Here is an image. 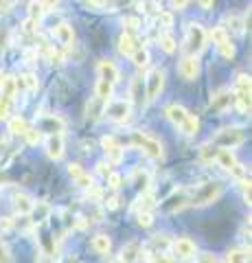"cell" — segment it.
Listing matches in <instances>:
<instances>
[{"mask_svg":"<svg viewBox=\"0 0 252 263\" xmlns=\"http://www.w3.org/2000/svg\"><path fill=\"white\" fill-rule=\"evenodd\" d=\"M165 114H167V119L173 123V125L182 132L184 136H193V134H198V127H200V121L193 117V114H189L186 112L182 105H178V103H173V105H169V108L165 110Z\"/></svg>","mask_w":252,"mask_h":263,"instance_id":"cell-1","label":"cell"},{"mask_svg":"<svg viewBox=\"0 0 252 263\" xmlns=\"http://www.w3.org/2000/svg\"><path fill=\"white\" fill-rule=\"evenodd\" d=\"M206 31L202 24L193 22L189 24V29H186V51H189L191 55H198L200 51H204L206 46Z\"/></svg>","mask_w":252,"mask_h":263,"instance_id":"cell-2","label":"cell"},{"mask_svg":"<svg viewBox=\"0 0 252 263\" xmlns=\"http://www.w3.org/2000/svg\"><path fill=\"white\" fill-rule=\"evenodd\" d=\"M132 143L136 145V147H141V149L149 156V158H160L162 156V145H160V141H156V138H151V136H147V134H143V132H134L132 134Z\"/></svg>","mask_w":252,"mask_h":263,"instance_id":"cell-3","label":"cell"},{"mask_svg":"<svg viewBox=\"0 0 252 263\" xmlns=\"http://www.w3.org/2000/svg\"><path fill=\"white\" fill-rule=\"evenodd\" d=\"M243 141H246V134L239 129V127H226V129H222L219 134L215 136V145L217 147H224V149H232V147H237V145H241Z\"/></svg>","mask_w":252,"mask_h":263,"instance_id":"cell-4","label":"cell"},{"mask_svg":"<svg viewBox=\"0 0 252 263\" xmlns=\"http://www.w3.org/2000/svg\"><path fill=\"white\" fill-rule=\"evenodd\" d=\"M162 88H165V72L160 68H153L147 75V79H145V99H147V101L158 99Z\"/></svg>","mask_w":252,"mask_h":263,"instance_id":"cell-5","label":"cell"},{"mask_svg":"<svg viewBox=\"0 0 252 263\" xmlns=\"http://www.w3.org/2000/svg\"><path fill=\"white\" fill-rule=\"evenodd\" d=\"M215 158L219 162V167H224L226 171H230L235 178H246V171H243V167L237 162V158H235V154L230 149H219V152H215Z\"/></svg>","mask_w":252,"mask_h":263,"instance_id":"cell-6","label":"cell"},{"mask_svg":"<svg viewBox=\"0 0 252 263\" xmlns=\"http://www.w3.org/2000/svg\"><path fill=\"white\" fill-rule=\"evenodd\" d=\"M219 193H222V184L219 182H208L191 197V204H200V206H204V204L215 202L219 197Z\"/></svg>","mask_w":252,"mask_h":263,"instance_id":"cell-7","label":"cell"},{"mask_svg":"<svg viewBox=\"0 0 252 263\" xmlns=\"http://www.w3.org/2000/svg\"><path fill=\"white\" fill-rule=\"evenodd\" d=\"M105 112L114 123H125L129 119V112H132V103L125 101V99H119V101H112L110 105H105Z\"/></svg>","mask_w":252,"mask_h":263,"instance_id":"cell-8","label":"cell"},{"mask_svg":"<svg viewBox=\"0 0 252 263\" xmlns=\"http://www.w3.org/2000/svg\"><path fill=\"white\" fill-rule=\"evenodd\" d=\"M178 72H180L182 79L193 81L195 77L200 75V60H198V55H186V57H182L180 64H178Z\"/></svg>","mask_w":252,"mask_h":263,"instance_id":"cell-9","label":"cell"},{"mask_svg":"<svg viewBox=\"0 0 252 263\" xmlns=\"http://www.w3.org/2000/svg\"><path fill=\"white\" fill-rule=\"evenodd\" d=\"M46 154H48V158L51 160H60L64 156V138H62V134H48Z\"/></svg>","mask_w":252,"mask_h":263,"instance_id":"cell-10","label":"cell"},{"mask_svg":"<svg viewBox=\"0 0 252 263\" xmlns=\"http://www.w3.org/2000/svg\"><path fill=\"white\" fill-rule=\"evenodd\" d=\"M173 252L178 259H191V257H195V243L189 237H180V239L173 241Z\"/></svg>","mask_w":252,"mask_h":263,"instance_id":"cell-11","label":"cell"},{"mask_svg":"<svg viewBox=\"0 0 252 263\" xmlns=\"http://www.w3.org/2000/svg\"><path fill=\"white\" fill-rule=\"evenodd\" d=\"M99 75H101V79H108L110 84H119L121 72H119L117 64L112 60H101L99 62Z\"/></svg>","mask_w":252,"mask_h":263,"instance_id":"cell-12","label":"cell"},{"mask_svg":"<svg viewBox=\"0 0 252 263\" xmlns=\"http://www.w3.org/2000/svg\"><path fill=\"white\" fill-rule=\"evenodd\" d=\"M15 95H18V79L11 75L0 79V97L7 99V101H13Z\"/></svg>","mask_w":252,"mask_h":263,"instance_id":"cell-13","label":"cell"},{"mask_svg":"<svg viewBox=\"0 0 252 263\" xmlns=\"http://www.w3.org/2000/svg\"><path fill=\"white\" fill-rule=\"evenodd\" d=\"M129 97H132L134 105H143L147 99H145V81L141 77H134L132 84H129Z\"/></svg>","mask_w":252,"mask_h":263,"instance_id":"cell-14","label":"cell"},{"mask_svg":"<svg viewBox=\"0 0 252 263\" xmlns=\"http://www.w3.org/2000/svg\"><path fill=\"white\" fill-rule=\"evenodd\" d=\"M230 103H232V97L228 90H219L217 95L210 97V110L215 112H224L226 108H230Z\"/></svg>","mask_w":252,"mask_h":263,"instance_id":"cell-15","label":"cell"},{"mask_svg":"<svg viewBox=\"0 0 252 263\" xmlns=\"http://www.w3.org/2000/svg\"><path fill=\"white\" fill-rule=\"evenodd\" d=\"M55 37L60 40V44L72 46V42H75V31H72L68 22H62V24H57V29H55Z\"/></svg>","mask_w":252,"mask_h":263,"instance_id":"cell-16","label":"cell"},{"mask_svg":"<svg viewBox=\"0 0 252 263\" xmlns=\"http://www.w3.org/2000/svg\"><path fill=\"white\" fill-rule=\"evenodd\" d=\"M136 48H138V44H136V40H134L132 33H129V31L121 33V37H119V53L129 57V55L136 51Z\"/></svg>","mask_w":252,"mask_h":263,"instance_id":"cell-17","label":"cell"},{"mask_svg":"<svg viewBox=\"0 0 252 263\" xmlns=\"http://www.w3.org/2000/svg\"><path fill=\"white\" fill-rule=\"evenodd\" d=\"M37 129L40 132H46V134H60V132L64 129V123L57 117H44L42 121H40Z\"/></svg>","mask_w":252,"mask_h":263,"instance_id":"cell-18","label":"cell"},{"mask_svg":"<svg viewBox=\"0 0 252 263\" xmlns=\"http://www.w3.org/2000/svg\"><path fill=\"white\" fill-rule=\"evenodd\" d=\"M13 206H15V211H18L20 215H29V213L35 209V204H33V200H31L29 195L18 193V195L13 197Z\"/></svg>","mask_w":252,"mask_h":263,"instance_id":"cell-19","label":"cell"},{"mask_svg":"<svg viewBox=\"0 0 252 263\" xmlns=\"http://www.w3.org/2000/svg\"><path fill=\"white\" fill-rule=\"evenodd\" d=\"M138 254H141V246H138V241H129L127 246H123V250H121V261L123 263H136Z\"/></svg>","mask_w":252,"mask_h":263,"instance_id":"cell-20","label":"cell"},{"mask_svg":"<svg viewBox=\"0 0 252 263\" xmlns=\"http://www.w3.org/2000/svg\"><path fill=\"white\" fill-rule=\"evenodd\" d=\"M88 119L90 121H99L101 119V114H105V101H101V99H90V103H88Z\"/></svg>","mask_w":252,"mask_h":263,"instance_id":"cell-21","label":"cell"},{"mask_svg":"<svg viewBox=\"0 0 252 263\" xmlns=\"http://www.w3.org/2000/svg\"><path fill=\"white\" fill-rule=\"evenodd\" d=\"M112 90H114V84H110L108 79H99V81H96V88H94L96 99H101V101L108 103L112 99Z\"/></svg>","mask_w":252,"mask_h":263,"instance_id":"cell-22","label":"cell"},{"mask_svg":"<svg viewBox=\"0 0 252 263\" xmlns=\"http://www.w3.org/2000/svg\"><path fill=\"white\" fill-rule=\"evenodd\" d=\"M101 147H103L105 154H112V160H114V162L121 160V152H119L121 147L117 145V141H114L112 136H103V138H101Z\"/></svg>","mask_w":252,"mask_h":263,"instance_id":"cell-23","label":"cell"},{"mask_svg":"<svg viewBox=\"0 0 252 263\" xmlns=\"http://www.w3.org/2000/svg\"><path fill=\"white\" fill-rule=\"evenodd\" d=\"M110 248H112V241H110L108 235H96L94 239H92V250L96 254H108Z\"/></svg>","mask_w":252,"mask_h":263,"instance_id":"cell-24","label":"cell"},{"mask_svg":"<svg viewBox=\"0 0 252 263\" xmlns=\"http://www.w3.org/2000/svg\"><path fill=\"white\" fill-rule=\"evenodd\" d=\"M226 261L228 263H250V248L246 250H230L228 257H226Z\"/></svg>","mask_w":252,"mask_h":263,"instance_id":"cell-25","label":"cell"},{"mask_svg":"<svg viewBox=\"0 0 252 263\" xmlns=\"http://www.w3.org/2000/svg\"><path fill=\"white\" fill-rule=\"evenodd\" d=\"M129 57H132V62H134L136 66H141V68L149 64V51H147V48H143V46H138Z\"/></svg>","mask_w":252,"mask_h":263,"instance_id":"cell-26","label":"cell"},{"mask_svg":"<svg viewBox=\"0 0 252 263\" xmlns=\"http://www.w3.org/2000/svg\"><path fill=\"white\" fill-rule=\"evenodd\" d=\"M210 40H213V44H217V46H222L224 42H228V31H226L224 27H215L213 31H210Z\"/></svg>","mask_w":252,"mask_h":263,"instance_id":"cell-27","label":"cell"},{"mask_svg":"<svg viewBox=\"0 0 252 263\" xmlns=\"http://www.w3.org/2000/svg\"><path fill=\"white\" fill-rule=\"evenodd\" d=\"M27 121H24L22 117H13V119H9V132L11 134H24L27 132Z\"/></svg>","mask_w":252,"mask_h":263,"instance_id":"cell-28","label":"cell"},{"mask_svg":"<svg viewBox=\"0 0 252 263\" xmlns=\"http://www.w3.org/2000/svg\"><path fill=\"white\" fill-rule=\"evenodd\" d=\"M158 44L162 46V51H165V53H176V40L171 37V35H169V33H162V35L158 37Z\"/></svg>","mask_w":252,"mask_h":263,"instance_id":"cell-29","label":"cell"},{"mask_svg":"<svg viewBox=\"0 0 252 263\" xmlns=\"http://www.w3.org/2000/svg\"><path fill=\"white\" fill-rule=\"evenodd\" d=\"M46 11H44V7H42V3L40 0H33V3L29 5V18H33V20H42V15H44Z\"/></svg>","mask_w":252,"mask_h":263,"instance_id":"cell-30","label":"cell"},{"mask_svg":"<svg viewBox=\"0 0 252 263\" xmlns=\"http://www.w3.org/2000/svg\"><path fill=\"white\" fill-rule=\"evenodd\" d=\"M20 86H27L29 90H37V77L35 75H31V72H29V75H24V77H20V81H18V88Z\"/></svg>","mask_w":252,"mask_h":263,"instance_id":"cell-31","label":"cell"},{"mask_svg":"<svg viewBox=\"0 0 252 263\" xmlns=\"http://www.w3.org/2000/svg\"><path fill=\"white\" fill-rule=\"evenodd\" d=\"M24 138H27V143H29V145H37L40 141H42V132L27 127V132H24Z\"/></svg>","mask_w":252,"mask_h":263,"instance_id":"cell-32","label":"cell"},{"mask_svg":"<svg viewBox=\"0 0 252 263\" xmlns=\"http://www.w3.org/2000/svg\"><path fill=\"white\" fill-rule=\"evenodd\" d=\"M235 90H241V92H250V77L248 75H239L235 81Z\"/></svg>","mask_w":252,"mask_h":263,"instance_id":"cell-33","label":"cell"},{"mask_svg":"<svg viewBox=\"0 0 252 263\" xmlns=\"http://www.w3.org/2000/svg\"><path fill=\"white\" fill-rule=\"evenodd\" d=\"M217 48H219V53H222L226 60H232V57H235V46L230 44V40H228V42H224L222 46H217Z\"/></svg>","mask_w":252,"mask_h":263,"instance_id":"cell-34","label":"cell"},{"mask_svg":"<svg viewBox=\"0 0 252 263\" xmlns=\"http://www.w3.org/2000/svg\"><path fill=\"white\" fill-rule=\"evenodd\" d=\"M75 182L81 186V189H92L94 186V182H92V178L90 176H88V174H81L77 180H75Z\"/></svg>","mask_w":252,"mask_h":263,"instance_id":"cell-35","label":"cell"},{"mask_svg":"<svg viewBox=\"0 0 252 263\" xmlns=\"http://www.w3.org/2000/svg\"><path fill=\"white\" fill-rule=\"evenodd\" d=\"M138 224H141V226H145V228H147V226H151V224H153V215H151L149 211H143L141 215H138Z\"/></svg>","mask_w":252,"mask_h":263,"instance_id":"cell-36","label":"cell"},{"mask_svg":"<svg viewBox=\"0 0 252 263\" xmlns=\"http://www.w3.org/2000/svg\"><path fill=\"white\" fill-rule=\"evenodd\" d=\"M9 101H7V99H3L0 97V121H7L9 119Z\"/></svg>","mask_w":252,"mask_h":263,"instance_id":"cell-37","label":"cell"},{"mask_svg":"<svg viewBox=\"0 0 252 263\" xmlns=\"http://www.w3.org/2000/svg\"><path fill=\"white\" fill-rule=\"evenodd\" d=\"M68 174H70V178H72V180H77L81 174H84V169H81V164L72 162V164H68Z\"/></svg>","mask_w":252,"mask_h":263,"instance_id":"cell-38","label":"cell"},{"mask_svg":"<svg viewBox=\"0 0 252 263\" xmlns=\"http://www.w3.org/2000/svg\"><path fill=\"white\" fill-rule=\"evenodd\" d=\"M108 184L112 189H119L121 186V176L119 174H112V171H110V174H108Z\"/></svg>","mask_w":252,"mask_h":263,"instance_id":"cell-39","label":"cell"},{"mask_svg":"<svg viewBox=\"0 0 252 263\" xmlns=\"http://www.w3.org/2000/svg\"><path fill=\"white\" fill-rule=\"evenodd\" d=\"M123 24H125V27H127L129 31H136L138 27H141V22H138V18H125V20H123Z\"/></svg>","mask_w":252,"mask_h":263,"instance_id":"cell-40","label":"cell"},{"mask_svg":"<svg viewBox=\"0 0 252 263\" xmlns=\"http://www.w3.org/2000/svg\"><path fill=\"white\" fill-rule=\"evenodd\" d=\"M158 15H160V22L165 24V29H171V24H173L171 13H158Z\"/></svg>","mask_w":252,"mask_h":263,"instance_id":"cell-41","label":"cell"},{"mask_svg":"<svg viewBox=\"0 0 252 263\" xmlns=\"http://www.w3.org/2000/svg\"><path fill=\"white\" fill-rule=\"evenodd\" d=\"M42 3V7H44V11H53L55 7L60 5V0H40Z\"/></svg>","mask_w":252,"mask_h":263,"instance_id":"cell-42","label":"cell"},{"mask_svg":"<svg viewBox=\"0 0 252 263\" xmlns=\"http://www.w3.org/2000/svg\"><path fill=\"white\" fill-rule=\"evenodd\" d=\"M198 263H219L215 257H213V254H200V257H198Z\"/></svg>","mask_w":252,"mask_h":263,"instance_id":"cell-43","label":"cell"},{"mask_svg":"<svg viewBox=\"0 0 252 263\" xmlns=\"http://www.w3.org/2000/svg\"><path fill=\"white\" fill-rule=\"evenodd\" d=\"M0 263H11L9 254H7V250H5V246H3V243H0Z\"/></svg>","mask_w":252,"mask_h":263,"instance_id":"cell-44","label":"cell"},{"mask_svg":"<svg viewBox=\"0 0 252 263\" xmlns=\"http://www.w3.org/2000/svg\"><path fill=\"white\" fill-rule=\"evenodd\" d=\"M171 5H173V9L180 11V9H184V7L189 5V0H171Z\"/></svg>","mask_w":252,"mask_h":263,"instance_id":"cell-45","label":"cell"},{"mask_svg":"<svg viewBox=\"0 0 252 263\" xmlns=\"http://www.w3.org/2000/svg\"><path fill=\"white\" fill-rule=\"evenodd\" d=\"M198 3H200L202 9L208 11V9H213V3H215V0H198Z\"/></svg>","mask_w":252,"mask_h":263,"instance_id":"cell-46","label":"cell"},{"mask_svg":"<svg viewBox=\"0 0 252 263\" xmlns=\"http://www.w3.org/2000/svg\"><path fill=\"white\" fill-rule=\"evenodd\" d=\"M96 171H99V174H101V176H105V178H108V174H110V169H108V167H105V164H103V162H99V164H96Z\"/></svg>","mask_w":252,"mask_h":263,"instance_id":"cell-47","label":"cell"},{"mask_svg":"<svg viewBox=\"0 0 252 263\" xmlns=\"http://www.w3.org/2000/svg\"><path fill=\"white\" fill-rule=\"evenodd\" d=\"M35 263H53V259L48 254H37V261Z\"/></svg>","mask_w":252,"mask_h":263,"instance_id":"cell-48","label":"cell"},{"mask_svg":"<svg viewBox=\"0 0 252 263\" xmlns=\"http://www.w3.org/2000/svg\"><path fill=\"white\" fill-rule=\"evenodd\" d=\"M88 3H92V5H96V7H101V5L108 3V0H88Z\"/></svg>","mask_w":252,"mask_h":263,"instance_id":"cell-49","label":"cell"},{"mask_svg":"<svg viewBox=\"0 0 252 263\" xmlns=\"http://www.w3.org/2000/svg\"><path fill=\"white\" fill-rule=\"evenodd\" d=\"M112 263H123V261H121V259H119V261H112Z\"/></svg>","mask_w":252,"mask_h":263,"instance_id":"cell-50","label":"cell"},{"mask_svg":"<svg viewBox=\"0 0 252 263\" xmlns=\"http://www.w3.org/2000/svg\"><path fill=\"white\" fill-rule=\"evenodd\" d=\"M9 3H13V0H7V5H9Z\"/></svg>","mask_w":252,"mask_h":263,"instance_id":"cell-51","label":"cell"}]
</instances>
